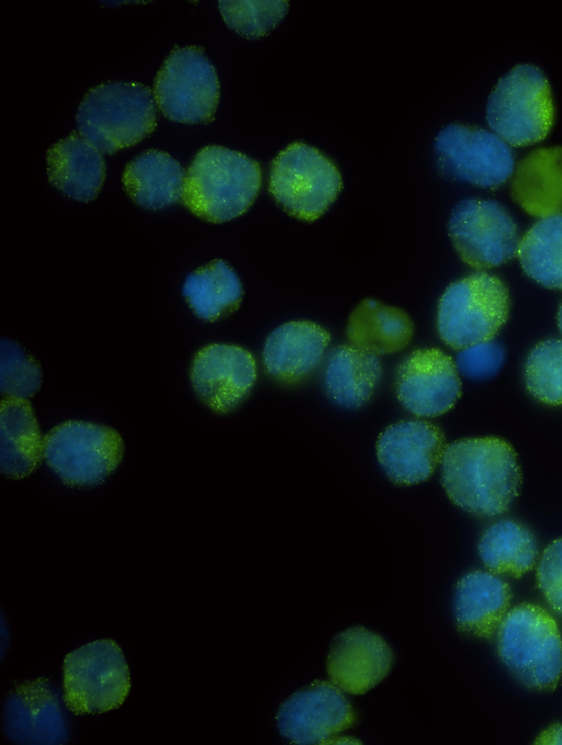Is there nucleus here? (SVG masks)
Returning <instances> with one entry per match:
<instances>
[{"mask_svg":"<svg viewBox=\"0 0 562 745\" xmlns=\"http://www.w3.org/2000/svg\"><path fill=\"white\" fill-rule=\"evenodd\" d=\"M441 484L457 506L491 517L505 512L518 496L521 471L514 449L505 440L464 438L447 445Z\"/></svg>","mask_w":562,"mask_h":745,"instance_id":"obj_1","label":"nucleus"},{"mask_svg":"<svg viewBox=\"0 0 562 745\" xmlns=\"http://www.w3.org/2000/svg\"><path fill=\"white\" fill-rule=\"evenodd\" d=\"M261 180V168L256 160L222 146H206L196 154L186 173L182 203L206 222H228L252 205Z\"/></svg>","mask_w":562,"mask_h":745,"instance_id":"obj_2","label":"nucleus"},{"mask_svg":"<svg viewBox=\"0 0 562 745\" xmlns=\"http://www.w3.org/2000/svg\"><path fill=\"white\" fill-rule=\"evenodd\" d=\"M78 133L102 154L133 146L156 128L151 90L139 82L110 81L91 88L76 115Z\"/></svg>","mask_w":562,"mask_h":745,"instance_id":"obj_3","label":"nucleus"},{"mask_svg":"<svg viewBox=\"0 0 562 745\" xmlns=\"http://www.w3.org/2000/svg\"><path fill=\"white\" fill-rule=\"evenodd\" d=\"M497 652L527 688L552 690L562 675V637L552 616L532 603L507 612L497 630Z\"/></svg>","mask_w":562,"mask_h":745,"instance_id":"obj_4","label":"nucleus"},{"mask_svg":"<svg viewBox=\"0 0 562 745\" xmlns=\"http://www.w3.org/2000/svg\"><path fill=\"white\" fill-rule=\"evenodd\" d=\"M508 312L505 284L494 275L475 272L451 283L443 292L438 305V332L446 345L462 350L493 340Z\"/></svg>","mask_w":562,"mask_h":745,"instance_id":"obj_5","label":"nucleus"},{"mask_svg":"<svg viewBox=\"0 0 562 745\" xmlns=\"http://www.w3.org/2000/svg\"><path fill=\"white\" fill-rule=\"evenodd\" d=\"M551 88L543 72L532 65H517L499 79L486 105L492 132L512 146L542 140L553 124Z\"/></svg>","mask_w":562,"mask_h":745,"instance_id":"obj_6","label":"nucleus"},{"mask_svg":"<svg viewBox=\"0 0 562 745\" xmlns=\"http://www.w3.org/2000/svg\"><path fill=\"white\" fill-rule=\"evenodd\" d=\"M341 189L342 179L335 163L304 143L290 144L272 161L269 191L297 219L319 218Z\"/></svg>","mask_w":562,"mask_h":745,"instance_id":"obj_7","label":"nucleus"},{"mask_svg":"<svg viewBox=\"0 0 562 745\" xmlns=\"http://www.w3.org/2000/svg\"><path fill=\"white\" fill-rule=\"evenodd\" d=\"M123 453V440L114 429L87 421L63 422L43 442L46 464L69 486L101 484L119 466Z\"/></svg>","mask_w":562,"mask_h":745,"instance_id":"obj_8","label":"nucleus"},{"mask_svg":"<svg viewBox=\"0 0 562 745\" xmlns=\"http://www.w3.org/2000/svg\"><path fill=\"white\" fill-rule=\"evenodd\" d=\"M130 688L126 659L113 640L90 642L65 656L64 701L75 714L116 709Z\"/></svg>","mask_w":562,"mask_h":745,"instance_id":"obj_9","label":"nucleus"},{"mask_svg":"<svg viewBox=\"0 0 562 745\" xmlns=\"http://www.w3.org/2000/svg\"><path fill=\"white\" fill-rule=\"evenodd\" d=\"M153 94L168 120L210 123L220 100V82L201 47H175L155 77Z\"/></svg>","mask_w":562,"mask_h":745,"instance_id":"obj_10","label":"nucleus"},{"mask_svg":"<svg viewBox=\"0 0 562 745\" xmlns=\"http://www.w3.org/2000/svg\"><path fill=\"white\" fill-rule=\"evenodd\" d=\"M448 229L461 259L476 270L501 266L518 252L517 225L495 201H461L451 212Z\"/></svg>","mask_w":562,"mask_h":745,"instance_id":"obj_11","label":"nucleus"},{"mask_svg":"<svg viewBox=\"0 0 562 745\" xmlns=\"http://www.w3.org/2000/svg\"><path fill=\"white\" fill-rule=\"evenodd\" d=\"M434 148L447 176L482 188L499 187L515 169L508 144L483 128L450 124L439 132Z\"/></svg>","mask_w":562,"mask_h":745,"instance_id":"obj_12","label":"nucleus"},{"mask_svg":"<svg viewBox=\"0 0 562 745\" xmlns=\"http://www.w3.org/2000/svg\"><path fill=\"white\" fill-rule=\"evenodd\" d=\"M355 721L356 714L342 690L328 681H315L296 691L277 714L281 734L301 745L328 743Z\"/></svg>","mask_w":562,"mask_h":745,"instance_id":"obj_13","label":"nucleus"},{"mask_svg":"<svg viewBox=\"0 0 562 745\" xmlns=\"http://www.w3.org/2000/svg\"><path fill=\"white\" fill-rule=\"evenodd\" d=\"M395 391L401 404L417 417L440 416L461 395L456 362L437 348L415 350L398 365Z\"/></svg>","mask_w":562,"mask_h":745,"instance_id":"obj_14","label":"nucleus"},{"mask_svg":"<svg viewBox=\"0 0 562 745\" xmlns=\"http://www.w3.org/2000/svg\"><path fill=\"white\" fill-rule=\"evenodd\" d=\"M190 379L203 404L216 413H228L250 393L257 379L256 361L241 347L209 345L195 354Z\"/></svg>","mask_w":562,"mask_h":745,"instance_id":"obj_15","label":"nucleus"},{"mask_svg":"<svg viewBox=\"0 0 562 745\" xmlns=\"http://www.w3.org/2000/svg\"><path fill=\"white\" fill-rule=\"evenodd\" d=\"M447 443L443 432L426 420H404L378 438V460L389 478L401 485L428 479L441 463Z\"/></svg>","mask_w":562,"mask_h":745,"instance_id":"obj_16","label":"nucleus"},{"mask_svg":"<svg viewBox=\"0 0 562 745\" xmlns=\"http://www.w3.org/2000/svg\"><path fill=\"white\" fill-rule=\"evenodd\" d=\"M5 736L15 744L58 745L68 740V726L58 696L46 679L16 684L3 707Z\"/></svg>","mask_w":562,"mask_h":745,"instance_id":"obj_17","label":"nucleus"},{"mask_svg":"<svg viewBox=\"0 0 562 745\" xmlns=\"http://www.w3.org/2000/svg\"><path fill=\"white\" fill-rule=\"evenodd\" d=\"M392 662V651L381 636L353 627L333 640L326 668L331 682L342 691L362 695L389 674Z\"/></svg>","mask_w":562,"mask_h":745,"instance_id":"obj_18","label":"nucleus"},{"mask_svg":"<svg viewBox=\"0 0 562 745\" xmlns=\"http://www.w3.org/2000/svg\"><path fill=\"white\" fill-rule=\"evenodd\" d=\"M329 341L328 331L318 324L307 320L285 323L266 340L265 368L280 382H297L319 364Z\"/></svg>","mask_w":562,"mask_h":745,"instance_id":"obj_19","label":"nucleus"},{"mask_svg":"<svg viewBox=\"0 0 562 745\" xmlns=\"http://www.w3.org/2000/svg\"><path fill=\"white\" fill-rule=\"evenodd\" d=\"M46 161L48 181L66 196L90 202L99 195L105 161L102 153L78 132L52 145Z\"/></svg>","mask_w":562,"mask_h":745,"instance_id":"obj_20","label":"nucleus"},{"mask_svg":"<svg viewBox=\"0 0 562 745\" xmlns=\"http://www.w3.org/2000/svg\"><path fill=\"white\" fill-rule=\"evenodd\" d=\"M510 178L512 197L529 215L562 213V146L531 150L515 165Z\"/></svg>","mask_w":562,"mask_h":745,"instance_id":"obj_21","label":"nucleus"},{"mask_svg":"<svg viewBox=\"0 0 562 745\" xmlns=\"http://www.w3.org/2000/svg\"><path fill=\"white\" fill-rule=\"evenodd\" d=\"M510 600L509 585L494 573L476 571L464 575L454 594L458 628L472 635L493 636L508 612Z\"/></svg>","mask_w":562,"mask_h":745,"instance_id":"obj_22","label":"nucleus"},{"mask_svg":"<svg viewBox=\"0 0 562 745\" xmlns=\"http://www.w3.org/2000/svg\"><path fill=\"white\" fill-rule=\"evenodd\" d=\"M40 428L27 399L2 397L0 407V471L12 479L34 472L43 458Z\"/></svg>","mask_w":562,"mask_h":745,"instance_id":"obj_23","label":"nucleus"},{"mask_svg":"<svg viewBox=\"0 0 562 745\" xmlns=\"http://www.w3.org/2000/svg\"><path fill=\"white\" fill-rule=\"evenodd\" d=\"M186 173L169 154L150 149L130 161L122 176L127 195L139 206L159 210L182 201Z\"/></svg>","mask_w":562,"mask_h":745,"instance_id":"obj_24","label":"nucleus"},{"mask_svg":"<svg viewBox=\"0 0 562 745\" xmlns=\"http://www.w3.org/2000/svg\"><path fill=\"white\" fill-rule=\"evenodd\" d=\"M413 334L414 324L405 311L375 298H364L352 309L346 329L349 345L378 357L404 349Z\"/></svg>","mask_w":562,"mask_h":745,"instance_id":"obj_25","label":"nucleus"},{"mask_svg":"<svg viewBox=\"0 0 562 745\" xmlns=\"http://www.w3.org/2000/svg\"><path fill=\"white\" fill-rule=\"evenodd\" d=\"M379 357L351 345L335 348L325 369V390L337 405L359 408L372 396L381 377Z\"/></svg>","mask_w":562,"mask_h":745,"instance_id":"obj_26","label":"nucleus"},{"mask_svg":"<svg viewBox=\"0 0 562 745\" xmlns=\"http://www.w3.org/2000/svg\"><path fill=\"white\" fill-rule=\"evenodd\" d=\"M182 294L198 317L214 321L239 307L243 286L236 272L216 259L186 278Z\"/></svg>","mask_w":562,"mask_h":745,"instance_id":"obj_27","label":"nucleus"},{"mask_svg":"<svg viewBox=\"0 0 562 745\" xmlns=\"http://www.w3.org/2000/svg\"><path fill=\"white\" fill-rule=\"evenodd\" d=\"M479 554L492 573L520 577L533 568L538 549L533 534L526 527L505 519L483 533Z\"/></svg>","mask_w":562,"mask_h":745,"instance_id":"obj_28","label":"nucleus"},{"mask_svg":"<svg viewBox=\"0 0 562 745\" xmlns=\"http://www.w3.org/2000/svg\"><path fill=\"white\" fill-rule=\"evenodd\" d=\"M517 256L531 279L562 290V213L540 218L520 239Z\"/></svg>","mask_w":562,"mask_h":745,"instance_id":"obj_29","label":"nucleus"},{"mask_svg":"<svg viewBox=\"0 0 562 745\" xmlns=\"http://www.w3.org/2000/svg\"><path fill=\"white\" fill-rule=\"evenodd\" d=\"M525 381L538 400L562 404V340L549 339L531 350L525 365Z\"/></svg>","mask_w":562,"mask_h":745,"instance_id":"obj_30","label":"nucleus"},{"mask_svg":"<svg viewBox=\"0 0 562 745\" xmlns=\"http://www.w3.org/2000/svg\"><path fill=\"white\" fill-rule=\"evenodd\" d=\"M226 25L243 37L255 39L269 34L286 15L289 1H218Z\"/></svg>","mask_w":562,"mask_h":745,"instance_id":"obj_31","label":"nucleus"},{"mask_svg":"<svg viewBox=\"0 0 562 745\" xmlns=\"http://www.w3.org/2000/svg\"><path fill=\"white\" fill-rule=\"evenodd\" d=\"M38 363L15 341H0V392L2 397L27 399L41 387Z\"/></svg>","mask_w":562,"mask_h":745,"instance_id":"obj_32","label":"nucleus"},{"mask_svg":"<svg viewBox=\"0 0 562 745\" xmlns=\"http://www.w3.org/2000/svg\"><path fill=\"white\" fill-rule=\"evenodd\" d=\"M505 359L499 342L488 340L467 347L457 355L458 372L471 380H484L495 375Z\"/></svg>","mask_w":562,"mask_h":745,"instance_id":"obj_33","label":"nucleus"},{"mask_svg":"<svg viewBox=\"0 0 562 745\" xmlns=\"http://www.w3.org/2000/svg\"><path fill=\"white\" fill-rule=\"evenodd\" d=\"M537 583L550 607L562 616V539L544 550L537 568Z\"/></svg>","mask_w":562,"mask_h":745,"instance_id":"obj_34","label":"nucleus"},{"mask_svg":"<svg viewBox=\"0 0 562 745\" xmlns=\"http://www.w3.org/2000/svg\"><path fill=\"white\" fill-rule=\"evenodd\" d=\"M536 744L562 745V724H553L535 741Z\"/></svg>","mask_w":562,"mask_h":745,"instance_id":"obj_35","label":"nucleus"},{"mask_svg":"<svg viewBox=\"0 0 562 745\" xmlns=\"http://www.w3.org/2000/svg\"><path fill=\"white\" fill-rule=\"evenodd\" d=\"M10 644V630L3 617L0 619V653L4 655Z\"/></svg>","mask_w":562,"mask_h":745,"instance_id":"obj_36","label":"nucleus"},{"mask_svg":"<svg viewBox=\"0 0 562 745\" xmlns=\"http://www.w3.org/2000/svg\"><path fill=\"white\" fill-rule=\"evenodd\" d=\"M558 326H559V329L562 334V303H561L559 312H558Z\"/></svg>","mask_w":562,"mask_h":745,"instance_id":"obj_37","label":"nucleus"}]
</instances>
